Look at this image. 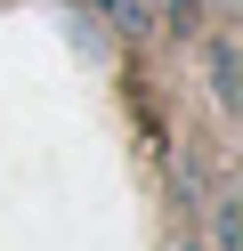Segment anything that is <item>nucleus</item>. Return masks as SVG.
<instances>
[{
	"instance_id": "obj_1",
	"label": "nucleus",
	"mask_w": 243,
	"mask_h": 251,
	"mask_svg": "<svg viewBox=\"0 0 243 251\" xmlns=\"http://www.w3.org/2000/svg\"><path fill=\"white\" fill-rule=\"evenodd\" d=\"M211 81H219V98L235 105V49H227V41H219V49H211Z\"/></svg>"
},
{
	"instance_id": "obj_2",
	"label": "nucleus",
	"mask_w": 243,
	"mask_h": 251,
	"mask_svg": "<svg viewBox=\"0 0 243 251\" xmlns=\"http://www.w3.org/2000/svg\"><path fill=\"white\" fill-rule=\"evenodd\" d=\"M211 8H235V0H211Z\"/></svg>"
}]
</instances>
